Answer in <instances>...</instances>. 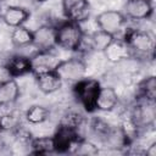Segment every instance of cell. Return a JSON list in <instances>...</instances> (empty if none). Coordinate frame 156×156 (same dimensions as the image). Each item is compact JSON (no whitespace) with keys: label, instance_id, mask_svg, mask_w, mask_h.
<instances>
[{"label":"cell","instance_id":"cell-6","mask_svg":"<svg viewBox=\"0 0 156 156\" xmlns=\"http://www.w3.org/2000/svg\"><path fill=\"white\" fill-rule=\"evenodd\" d=\"M29 58L32 66L30 73H33L34 76L54 71L60 62V58L54 52H51V50H38Z\"/></svg>","mask_w":156,"mask_h":156},{"label":"cell","instance_id":"cell-18","mask_svg":"<svg viewBox=\"0 0 156 156\" xmlns=\"http://www.w3.org/2000/svg\"><path fill=\"white\" fill-rule=\"evenodd\" d=\"M113 39H115V35L106 33L101 29H98L89 37V45L91 50L102 52L112 43Z\"/></svg>","mask_w":156,"mask_h":156},{"label":"cell","instance_id":"cell-1","mask_svg":"<svg viewBox=\"0 0 156 156\" xmlns=\"http://www.w3.org/2000/svg\"><path fill=\"white\" fill-rule=\"evenodd\" d=\"M84 33L80 23L67 20L56 27V46L67 51H78L83 44Z\"/></svg>","mask_w":156,"mask_h":156},{"label":"cell","instance_id":"cell-9","mask_svg":"<svg viewBox=\"0 0 156 156\" xmlns=\"http://www.w3.org/2000/svg\"><path fill=\"white\" fill-rule=\"evenodd\" d=\"M62 10L69 21L80 23L89 16L88 0H62Z\"/></svg>","mask_w":156,"mask_h":156},{"label":"cell","instance_id":"cell-11","mask_svg":"<svg viewBox=\"0 0 156 156\" xmlns=\"http://www.w3.org/2000/svg\"><path fill=\"white\" fill-rule=\"evenodd\" d=\"M107 61L111 63H119L132 56V51L123 39H113L112 43L102 51Z\"/></svg>","mask_w":156,"mask_h":156},{"label":"cell","instance_id":"cell-8","mask_svg":"<svg viewBox=\"0 0 156 156\" xmlns=\"http://www.w3.org/2000/svg\"><path fill=\"white\" fill-rule=\"evenodd\" d=\"M54 140H55L56 152H67L72 147L76 146L79 139H78V134L76 129L61 124L54 135Z\"/></svg>","mask_w":156,"mask_h":156},{"label":"cell","instance_id":"cell-22","mask_svg":"<svg viewBox=\"0 0 156 156\" xmlns=\"http://www.w3.org/2000/svg\"><path fill=\"white\" fill-rule=\"evenodd\" d=\"M74 149H76L74 152L79 154V155H88V156H90V155L99 154V149H98V146L95 144H93V143H90L88 140H83V139H79L77 141Z\"/></svg>","mask_w":156,"mask_h":156},{"label":"cell","instance_id":"cell-7","mask_svg":"<svg viewBox=\"0 0 156 156\" xmlns=\"http://www.w3.org/2000/svg\"><path fill=\"white\" fill-rule=\"evenodd\" d=\"M154 13L152 0H127L124 5V16L134 21L149 20Z\"/></svg>","mask_w":156,"mask_h":156},{"label":"cell","instance_id":"cell-24","mask_svg":"<svg viewBox=\"0 0 156 156\" xmlns=\"http://www.w3.org/2000/svg\"><path fill=\"white\" fill-rule=\"evenodd\" d=\"M35 1H45V0H35Z\"/></svg>","mask_w":156,"mask_h":156},{"label":"cell","instance_id":"cell-4","mask_svg":"<svg viewBox=\"0 0 156 156\" xmlns=\"http://www.w3.org/2000/svg\"><path fill=\"white\" fill-rule=\"evenodd\" d=\"M55 72L58 74L62 82L76 84L80 79L85 78L87 65L83 60L78 57H72L68 60H60L58 65L55 68Z\"/></svg>","mask_w":156,"mask_h":156},{"label":"cell","instance_id":"cell-16","mask_svg":"<svg viewBox=\"0 0 156 156\" xmlns=\"http://www.w3.org/2000/svg\"><path fill=\"white\" fill-rule=\"evenodd\" d=\"M5 68L11 78H17V77L24 76L27 73H30V71H32L30 58L27 56H23V55H15L9 58Z\"/></svg>","mask_w":156,"mask_h":156},{"label":"cell","instance_id":"cell-2","mask_svg":"<svg viewBox=\"0 0 156 156\" xmlns=\"http://www.w3.org/2000/svg\"><path fill=\"white\" fill-rule=\"evenodd\" d=\"M129 46L132 55L140 56H152L155 50V38L147 30L133 29L129 30L123 39Z\"/></svg>","mask_w":156,"mask_h":156},{"label":"cell","instance_id":"cell-19","mask_svg":"<svg viewBox=\"0 0 156 156\" xmlns=\"http://www.w3.org/2000/svg\"><path fill=\"white\" fill-rule=\"evenodd\" d=\"M29 146L32 149V152L45 155L55 152V140L54 136H38L34 139H30Z\"/></svg>","mask_w":156,"mask_h":156},{"label":"cell","instance_id":"cell-10","mask_svg":"<svg viewBox=\"0 0 156 156\" xmlns=\"http://www.w3.org/2000/svg\"><path fill=\"white\" fill-rule=\"evenodd\" d=\"M33 46L38 50H51L56 46V27L40 26L33 32Z\"/></svg>","mask_w":156,"mask_h":156},{"label":"cell","instance_id":"cell-15","mask_svg":"<svg viewBox=\"0 0 156 156\" xmlns=\"http://www.w3.org/2000/svg\"><path fill=\"white\" fill-rule=\"evenodd\" d=\"M20 85L15 78H9L0 83V107L12 105L20 98Z\"/></svg>","mask_w":156,"mask_h":156},{"label":"cell","instance_id":"cell-13","mask_svg":"<svg viewBox=\"0 0 156 156\" xmlns=\"http://www.w3.org/2000/svg\"><path fill=\"white\" fill-rule=\"evenodd\" d=\"M29 17H30V13L27 11V9L22 6H16V5L6 7L1 15L2 22L11 28L23 26Z\"/></svg>","mask_w":156,"mask_h":156},{"label":"cell","instance_id":"cell-12","mask_svg":"<svg viewBox=\"0 0 156 156\" xmlns=\"http://www.w3.org/2000/svg\"><path fill=\"white\" fill-rule=\"evenodd\" d=\"M117 104H118L117 91L111 87H100V90L95 100V111L110 112L115 110Z\"/></svg>","mask_w":156,"mask_h":156},{"label":"cell","instance_id":"cell-14","mask_svg":"<svg viewBox=\"0 0 156 156\" xmlns=\"http://www.w3.org/2000/svg\"><path fill=\"white\" fill-rule=\"evenodd\" d=\"M37 87L43 94H52L57 91L62 87V80L58 77V74L54 71H49L45 73H41L39 76H35Z\"/></svg>","mask_w":156,"mask_h":156},{"label":"cell","instance_id":"cell-3","mask_svg":"<svg viewBox=\"0 0 156 156\" xmlns=\"http://www.w3.org/2000/svg\"><path fill=\"white\" fill-rule=\"evenodd\" d=\"M100 82L94 78H83L74 84L73 91L79 104L89 112L95 111V100L100 90Z\"/></svg>","mask_w":156,"mask_h":156},{"label":"cell","instance_id":"cell-21","mask_svg":"<svg viewBox=\"0 0 156 156\" xmlns=\"http://www.w3.org/2000/svg\"><path fill=\"white\" fill-rule=\"evenodd\" d=\"M24 118L30 124H41L49 118V110L41 105H33L26 111Z\"/></svg>","mask_w":156,"mask_h":156},{"label":"cell","instance_id":"cell-5","mask_svg":"<svg viewBox=\"0 0 156 156\" xmlns=\"http://www.w3.org/2000/svg\"><path fill=\"white\" fill-rule=\"evenodd\" d=\"M96 24L99 29L116 35L126 24V16L117 10H105L96 16Z\"/></svg>","mask_w":156,"mask_h":156},{"label":"cell","instance_id":"cell-23","mask_svg":"<svg viewBox=\"0 0 156 156\" xmlns=\"http://www.w3.org/2000/svg\"><path fill=\"white\" fill-rule=\"evenodd\" d=\"M145 154H146L147 156H156V141H152V143L147 146Z\"/></svg>","mask_w":156,"mask_h":156},{"label":"cell","instance_id":"cell-17","mask_svg":"<svg viewBox=\"0 0 156 156\" xmlns=\"http://www.w3.org/2000/svg\"><path fill=\"white\" fill-rule=\"evenodd\" d=\"M11 43L16 48H26L33 44V30L24 26H20L11 32Z\"/></svg>","mask_w":156,"mask_h":156},{"label":"cell","instance_id":"cell-20","mask_svg":"<svg viewBox=\"0 0 156 156\" xmlns=\"http://www.w3.org/2000/svg\"><path fill=\"white\" fill-rule=\"evenodd\" d=\"M138 95L141 100L155 101L156 96V80L154 76L146 77L138 85Z\"/></svg>","mask_w":156,"mask_h":156}]
</instances>
